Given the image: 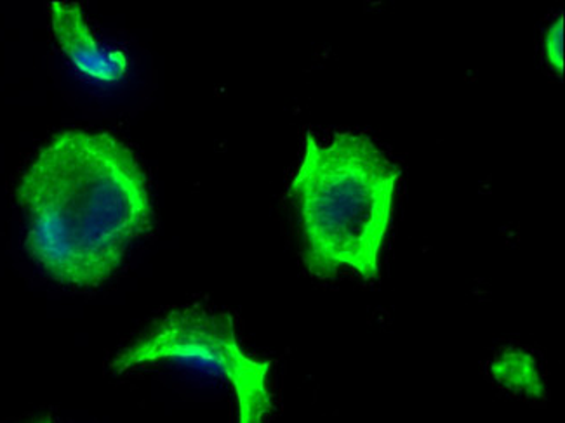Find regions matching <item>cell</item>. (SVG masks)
I'll return each mask as SVG.
<instances>
[{"mask_svg": "<svg viewBox=\"0 0 565 423\" xmlns=\"http://www.w3.org/2000/svg\"><path fill=\"white\" fill-rule=\"evenodd\" d=\"M401 169L355 132H337L319 143L308 132L291 181L308 273L332 278L343 269L374 280L394 216Z\"/></svg>", "mask_w": 565, "mask_h": 423, "instance_id": "obj_2", "label": "cell"}, {"mask_svg": "<svg viewBox=\"0 0 565 423\" xmlns=\"http://www.w3.org/2000/svg\"><path fill=\"white\" fill-rule=\"evenodd\" d=\"M50 17L57 44L81 77L98 86H117L128 77L129 54L119 45L99 42L81 6L54 0Z\"/></svg>", "mask_w": 565, "mask_h": 423, "instance_id": "obj_4", "label": "cell"}, {"mask_svg": "<svg viewBox=\"0 0 565 423\" xmlns=\"http://www.w3.org/2000/svg\"><path fill=\"white\" fill-rule=\"evenodd\" d=\"M168 361L225 380L235 392L237 423H265L271 413L268 375L271 361L242 350L234 317L204 305L171 311L152 330L120 350L110 362L114 373Z\"/></svg>", "mask_w": 565, "mask_h": 423, "instance_id": "obj_3", "label": "cell"}, {"mask_svg": "<svg viewBox=\"0 0 565 423\" xmlns=\"http://www.w3.org/2000/svg\"><path fill=\"white\" fill-rule=\"evenodd\" d=\"M32 423H54L53 420L50 419V416H45V419H39L35 420V422Z\"/></svg>", "mask_w": 565, "mask_h": 423, "instance_id": "obj_6", "label": "cell"}, {"mask_svg": "<svg viewBox=\"0 0 565 423\" xmlns=\"http://www.w3.org/2000/svg\"><path fill=\"white\" fill-rule=\"evenodd\" d=\"M17 196L30 256L62 285H102L152 226L147 174L110 132L54 135L21 174Z\"/></svg>", "mask_w": 565, "mask_h": 423, "instance_id": "obj_1", "label": "cell"}, {"mask_svg": "<svg viewBox=\"0 0 565 423\" xmlns=\"http://www.w3.org/2000/svg\"><path fill=\"white\" fill-rule=\"evenodd\" d=\"M564 17H558L553 21L545 33V56L548 65L552 66L558 75H564Z\"/></svg>", "mask_w": 565, "mask_h": 423, "instance_id": "obj_5", "label": "cell"}]
</instances>
